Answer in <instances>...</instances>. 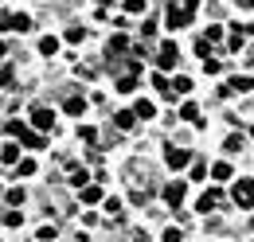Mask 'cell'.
Listing matches in <instances>:
<instances>
[{"mask_svg":"<svg viewBox=\"0 0 254 242\" xmlns=\"http://www.w3.org/2000/svg\"><path fill=\"white\" fill-rule=\"evenodd\" d=\"M184 191H188V187H184L180 180L168 183V187H164V203H168V207H180V203H184Z\"/></svg>","mask_w":254,"mask_h":242,"instance_id":"52a82bcc","label":"cell"},{"mask_svg":"<svg viewBox=\"0 0 254 242\" xmlns=\"http://www.w3.org/2000/svg\"><path fill=\"white\" fill-rule=\"evenodd\" d=\"M188 160H191V152L180 149V145H168V149H164V164H168V168H184Z\"/></svg>","mask_w":254,"mask_h":242,"instance_id":"3957f363","label":"cell"},{"mask_svg":"<svg viewBox=\"0 0 254 242\" xmlns=\"http://www.w3.org/2000/svg\"><path fill=\"white\" fill-rule=\"evenodd\" d=\"M82 39H86L82 28H66V43H82Z\"/></svg>","mask_w":254,"mask_h":242,"instance_id":"f1b7e54d","label":"cell"},{"mask_svg":"<svg viewBox=\"0 0 254 242\" xmlns=\"http://www.w3.org/2000/svg\"><path fill=\"white\" fill-rule=\"evenodd\" d=\"M0 195H4V187H0Z\"/></svg>","mask_w":254,"mask_h":242,"instance_id":"e575fe53","label":"cell"},{"mask_svg":"<svg viewBox=\"0 0 254 242\" xmlns=\"http://www.w3.org/2000/svg\"><path fill=\"white\" fill-rule=\"evenodd\" d=\"M176 90H180V94H191V78H184V74H180V78H176Z\"/></svg>","mask_w":254,"mask_h":242,"instance_id":"d6a6232c","label":"cell"},{"mask_svg":"<svg viewBox=\"0 0 254 242\" xmlns=\"http://www.w3.org/2000/svg\"><path fill=\"white\" fill-rule=\"evenodd\" d=\"M180 239H184V235H180V227H168V231H164V239H160V242H180Z\"/></svg>","mask_w":254,"mask_h":242,"instance_id":"4dcf8cb0","label":"cell"},{"mask_svg":"<svg viewBox=\"0 0 254 242\" xmlns=\"http://www.w3.org/2000/svg\"><path fill=\"white\" fill-rule=\"evenodd\" d=\"M55 51H59V39H55V35H43V39H39V55H47V59H51Z\"/></svg>","mask_w":254,"mask_h":242,"instance_id":"7c38bea8","label":"cell"},{"mask_svg":"<svg viewBox=\"0 0 254 242\" xmlns=\"http://www.w3.org/2000/svg\"><path fill=\"white\" fill-rule=\"evenodd\" d=\"M126 12L129 16H141L145 12V0H126Z\"/></svg>","mask_w":254,"mask_h":242,"instance_id":"83f0119b","label":"cell"},{"mask_svg":"<svg viewBox=\"0 0 254 242\" xmlns=\"http://www.w3.org/2000/svg\"><path fill=\"white\" fill-rule=\"evenodd\" d=\"M4 199H8V203H12V207H20V203H24V187H12V191H8V195H4Z\"/></svg>","mask_w":254,"mask_h":242,"instance_id":"4316f807","label":"cell"},{"mask_svg":"<svg viewBox=\"0 0 254 242\" xmlns=\"http://www.w3.org/2000/svg\"><path fill=\"white\" fill-rule=\"evenodd\" d=\"M78 141L94 145V141H98V129H94V125H82V129H78Z\"/></svg>","mask_w":254,"mask_h":242,"instance_id":"d6986e66","label":"cell"},{"mask_svg":"<svg viewBox=\"0 0 254 242\" xmlns=\"http://www.w3.org/2000/svg\"><path fill=\"white\" fill-rule=\"evenodd\" d=\"M231 90H239V94H251V74H243V78H231Z\"/></svg>","mask_w":254,"mask_h":242,"instance_id":"ac0fdd59","label":"cell"},{"mask_svg":"<svg viewBox=\"0 0 254 242\" xmlns=\"http://www.w3.org/2000/svg\"><path fill=\"white\" fill-rule=\"evenodd\" d=\"M211 180H231V164H227V160H219V164H215V168H211Z\"/></svg>","mask_w":254,"mask_h":242,"instance_id":"9a60e30c","label":"cell"},{"mask_svg":"<svg viewBox=\"0 0 254 242\" xmlns=\"http://www.w3.org/2000/svg\"><path fill=\"white\" fill-rule=\"evenodd\" d=\"M215 203H219V191H203V195H199V199H195V211H215Z\"/></svg>","mask_w":254,"mask_h":242,"instance_id":"9c48e42d","label":"cell"},{"mask_svg":"<svg viewBox=\"0 0 254 242\" xmlns=\"http://www.w3.org/2000/svg\"><path fill=\"white\" fill-rule=\"evenodd\" d=\"M0 219H4V227H20V223H24V215H20V211H4Z\"/></svg>","mask_w":254,"mask_h":242,"instance_id":"d4e9b609","label":"cell"},{"mask_svg":"<svg viewBox=\"0 0 254 242\" xmlns=\"http://www.w3.org/2000/svg\"><path fill=\"white\" fill-rule=\"evenodd\" d=\"M235 203L243 207V211H251V176H239V183H235Z\"/></svg>","mask_w":254,"mask_h":242,"instance_id":"277c9868","label":"cell"},{"mask_svg":"<svg viewBox=\"0 0 254 242\" xmlns=\"http://www.w3.org/2000/svg\"><path fill=\"white\" fill-rule=\"evenodd\" d=\"M126 35H114V39H110V47H106V55H110V59H118V55H126Z\"/></svg>","mask_w":254,"mask_h":242,"instance_id":"30bf717a","label":"cell"},{"mask_svg":"<svg viewBox=\"0 0 254 242\" xmlns=\"http://www.w3.org/2000/svg\"><path fill=\"white\" fill-rule=\"evenodd\" d=\"M35 172V160H16V176H32Z\"/></svg>","mask_w":254,"mask_h":242,"instance_id":"cb8c5ba5","label":"cell"},{"mask_svg":"<svg viewBox=\"0 0 254 242\" xmlns=\"http://www.w3.org/2000/svg\"><path fill=\"white\" fill-rule=\"evenodd\" d=\"M32 125L39 129V133H47V129L55 125V114H51V110H43V106H35V110H32Z\"/></svg>","mask_w":254,"mask_h":242,"instance_id":"8992f818","label":"cell"},{"mask_svg":"<svg viewBox=\"0 0 254 242\" xmlns=\"http://www.w3.org/2000/svg\"><path fill=\"white\" fill-rule=\"evenodd\" d=\"M0 160H4V164H16V160H20V149H16V145H4V149H0Z\"/></svg>","mask_w":254,"mask_h":242,"instance_id":"e0dca14e","label":"cell"},{"mask_svg":"<svg viewBox=\"0 0 254 242\" xmlns=\"http://www.w3.org/2000/svg\"><path fill=\"white\" fill-rule=\"evenodd\" d=\"M191 164V180H203V176H207V164H203V160H188Z\"/></svg>","mask_w":254,"mask_h":242,"instance_id":"603a6c76","label":"cell"},{"mask_svg":"<svg viewBox=\"0 0 254 242\" xmlns=\"http://www.w3.org/2000/svg\"><path fill=\"white\" fill-rule=\"evenodd\" d=\"M0 31H32V16H24V12H0Z\"/></svg>","mask_w":254,"mask_h":242,"instance_id":"7a4b0ae2","label":"cell"},{"mask_svg":"<svg viewBox=\"0 0 254 242\" xmlns=\"http://www.w3.org/2000/svg\"><path fill=\"white\" fill-rule=\"evenodd\" d=\"M35 239H39V242H55V227H39Z\"/></svg>","mask_w":254,"mask_h":242,"instance_id":"f546056e","label":"cell"},{"mask_svg":"<svg viewBox=\"0 0 254 242\" xmlns=\"http://www.w3.org/2000/svg\"><path fill=\"white\" fill-rule=\"evenodd\" d=\"M63 110H66V114H74V118H82V114H86V98H78V94H74V98H66Z\"/></svg>","mask_w":254,"mask_h":242,"instance_id":"8fae6325","label":"cell"},{"mask_svg":"<svg viewBox=\"0 0 254 242\" xmlns=\"http://www.w3.org/2000/svg\"><path fill=\"white\" fill-rule=\"evenodd\" d=\"M133 118H141V121L157 118V106H153V102H149V98H137V106H133Z\"/></svg>","mask_w":254,"mask_h":242,"instance_id":"ba28073f","label":"cell"},{"mask_svg":"<svg viewBox=\"0 0 254 242\" xmlns=\"http://www.w3.org/2000/svg\"><path fill=\"white\" fill-rule=\"evenodd\" d=\"M0 86L8 90V86H16V74H12V66H0Z\"/></svg>","mask_w":254,"mask_h":242,"instance_id":"7402d4cb","label":"cell"},{"mask_svg":"<svg viewBox=\"0 0 254 242\" xmlns=\"http://www.w3.org/2000/svg\"><path fill=\"white\" fill-rule=\"evenodd\" d=\"M70 183H74V187H82V183H86V168L70 164Z\"/></svg>","mask_w":254,"mask_h":242,"instance_id":"ffe728a7","label":"cell"},{"mask_svg":"<svg viewBox=\"0 0 254 242\" xmlns=\"http://www.w3.org/2000/svg\"><path fill=\"white\" fill-rule=\"evenodd\" d=\"M195 8H199V0H184V8H176V4H172V8H168V20H164V24H168L172 31H176V28H188L191 20H195Z\"/></svg>","mask_w":254,"mask_h":242,"instance_id":"6da1fadb","label":"cell"},{"mask_svg":"<svg viewBox=\"0 0 254 242\" xmlns=\"http://www.w3.org/2000/svg\"><path fill=\"white\" fill-rule=\"evenodd\" d=\"M114 121H118V129H133V125H137L133 110H118V114H114Z\"/></svg>","mask_w":254,"mask_h":242,"instance_id":"4fadbf2b","label":"cell"},{"mask_svg":"<svg viewBox=\"0 0 254 242\" xmlns=\"http://www.w3.org/2000/svg\"><path fill=\"white\" fill-rule=\"evenodd\" d=\"M223 149H227V152H243V149H247V137H243V133H231Z\"/></svg>","mask_w":254,"mask_h":242,"instance_id":"5bb4252c","label":"cell"},{"mask_svg":"<svg viewBox=\"0 0 254 242\" xmlns=\"http://www.w3.org/2000/svg\"><path fill=\"white\" fill-rule=\"evenodd\" d=\"M4 55H8V43H0V59H4Z\"/></svg>","mask_w":254,"mask_h":242,"instance_id":"836d02e7","label":"cell"},{"mask_svg":"<svg viewBox=\"0 0 254 242\" xmlns=\"http://www.w3.org/2000/svg\"><path fill=\"white\" fill-rule=\"evenodd\" d=\"M118 90L133 94V90H137V74H122V78H118Z\"/></svg>","mask_w":254,"mask_h":242,"instance_id":"2e32d148","label":"cell"},{"mask_svg":"<svg viewBox=\"0 0 254 242\" xmlns=\"http://www.w3.org/2000/svg\"><path fill=\"white\" fill-rule=\"evenodd\" d=\"M98 199H102V187H86L82 183V203H98Z\"/></svg>","mask_w":254,"mask_h":242,"instance_id":"44dd1931","label":"cell"},{"mask_svg":"<svg viewBox=\"0 0 254 242\" xmlns=\"http://www.w3.org/2000/svg\"><path fill=\"white\" fill-rule=\"evenodd\" d=\"M176 59H180L176 43H164V47H160V55H157V66H160V70H172V66H176Z\"/></svg>","mask_w":254,"mask_h":242,"instance_id":"5b68a950","label":"cell"},{"mask_svg":"<svg viewBox=\"0 0 254 242\" xmlns=\"http://www.w3.org/2000/svg\"><path fill=\"white\" fill-rule=\"evenodd\" d=\"M180 118H184V121H195V118H199V110H195L191 102H184V106H180Z\"/></svg>","mask_w":254,"mask_h":242,"instance_id":"484cf974","label":"cell"},{"mask_svg":"<svg viewBox=\"0 0 254 242\" xmlns=\"http://www.w3.org/2000/svg\"><path fill=\"white\" fill-rule=\"evenodd\" d=\"M203 39H207V43H215V39H223V28H219V24H211V28H207V35H203Z\"/></svg>","mask_w":254,"mask_h":242,"instance_id":"1f68e13d","label":"cell"}]
</instances>
